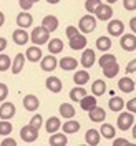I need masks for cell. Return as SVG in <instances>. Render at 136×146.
I'll return each mask as SVG.
<instances>
[{"instance_id":"6da1fadb","label":"cell","mask_w":136,"mask_h":146,"mask_svg":"<svg viewBox=\"0 0 136 146\" xmlns=\"http://www.w3.org/2000/svg\"><path fill=\"white\" fill-rule=\"evenodd\" d=\"M30 38H32V42H33L35 45H43V43H46V42L50 40V32L40 25V27L33 28V32H32Z\"/></svg>"},{"instance_id":"7a4b0ae2","label":"cell","mask_w":136,"mask_h":146,"mask_svg":"<svg viewBox=\"0 0 136 146\" xmlns=\"http://www.w3.org/2000/svg\"><path fill=\"white\" fill-rule=\"evenodd\" d=\"M78 28L82 30L83 33L93 32V30L96 28V18L93 17V15H85V17H82L80 23H78Z\"/></svg>"},{"instance_id":"3957f363","label":"cell","mask_w":136,"mask_h":146,"mask_svg":"<svg viewBox=\"0 0 136 146\" xmlns=\"http://www.w3.org/2000/svg\"><path fill=\"white\" fill-rule=\"evenodd\" d=\"M133 123H135V115L131 111H125V113H121L118 116V128L123 129V131L129 129L133 126Z\"/></svg>"},{"instance_id":"277c9868","label":"cell","mask_w":136,"mask_h":146,"mask_svg":"<svg viewBox=\"0 0 136 146\" xmlns=\"http://www.w3.org/2000/svg\"><path fill=\"white\" fill-rule=\"evenodd\" d=\"M20 136H22V139L25 141V143H33V141H36L38 139V129H35L33 126H23L22 129H20Z\"/></svg>"},{"instance_id":"5b68a950","label":"cell","mask_w":136,"mask_h":146,"mask_svg":"<svg viewBox=\"0 0 136 146\" xmlns=\"http://www.w3.org/2000/svg\"><path fill=\"white\" fill-rule=\"evenodd\" d=\"M119 45H121V48H123L125 52H133V50H136V36L135 35H129V33L121 35Z\"/></svg>"},{"instance_id":"8992f818","label":"cell","mask_w":136,"mask_h":146,"mask_svg":"<svg viewBox=\"0 0 136 146\" xmlns=\"http://www.w3.org/2000/svg\"><path fill=\"white\" fill-rule=\"evenodd\" d=\"M95 15H96L98 20H109L111 15H113V9H111L109 5H103V3H100V5L95 9Z\"/></svg>"},{"instance_id":"52a82bcc","label":"cell","mask_w":136,"mask_h":146,"mask_svg":"<svg viewBox=\"0 0 136 146\" xmlns=\"http://www.w3.org/2000/svg\"><path fill=\"white\" fill-rule=\"evenodd\" d=\"M125 32V23L121 20H113V22H108V33L113 36H119L123 35Z\"/></svg>"},{"instance_id":"ba28073f","label":"cell","mask_w":136,"mask_h":146,"mask_svg":"<svg viewBox=\"0 0 136 146\" xmlns=\"http://www.w3.org/2000/svg\"><path fill=\"white\" fill-rule=\"evenodd\" d=\"M42 62H40V66H42V70L43 72H53L55 68H56V60H55L53 55H48V56H43V58H40Z\"/></svg>"},{"instance_id":"9c48e42d","label":"cell","mask_w":136,"mask_h":146,"mask_svg":"<svg viewBox=\"0 0 136 146\" xmlns=\"http://www.w3.org/2000/svg\"><path fill=\"white\" fill-rule=\"evenodd\" d=\"M13 116H15V106L12 103H2V106H0V118L10 119Z\"/></svg>"},{"instance_id":"30bf717a","label":"cell","mask_w":136,"mask_h":146,"mask_svg":"<svg viewBox=\"0 0 136 146\" xmlns=\"http://www.w3.org/2000/svg\"><path fill=\"white\" fill-rule=\"evenodd\" d=\"M42 27L46 28V30L52 33V32H55V30L58 28V18L55 17V15H46V17L42 20Z\"/></svg>"},{"instance_id":"8fae6325","label":"cell","mask_w":136,"mask_h":146,"mask_svg":"<svg viewBox=\"0 0 136 146\" xmlns=\"http://www.w3.org/2000/svg\"><path fill=\"white\" fill-rule=\"evenodd\" d=\"M88 113H90V119H91V121H95V123L105 121V118H106V113H105V110L100 108L98 105H96L95 108H91Z\"/></svg>"},{"instance_id":"7c38bea8","label":"cell","mask_w":136,"mask_h":146,"mask_svg":"<svg viewBox=\"0 0 136 146\" xmlns=\"http://www.w3.org/2000/svg\"><path fill=\"white\" fill-rule=\"evenodd\" d=\"M38 98H36L35 95H27L25 98H23V106L27 111H36L38 110Z\"/></svg>"},{"instance_id":"4fadbf2b","label":"cell","mask_w":136,"mask_h":146,"mask_svg":"<svg viewBox=\"0 0 136 146\" xmlns=\"http://www.w3.org/2000/svg\"><path fill=\"white\" fill-rule=\"evenodd\" d=\"M25 58H27L28 62H32V63L40 62V58H42V50H40L38 46H30V48H27Z\"/></svg>"},{"instance_id":"5bb4252c","label":"cell","mask_w":136,"mask_h":146,"mask_svg":"<svg viewBox=\"0 0 136 146\" xmlns=\"http://www.w3.org/2000/svg\"><path fill=\"white\" fill-rule=\"evenodd\" d=\"M45 85L52 93H60V91H62V82H60V78H56V76H48Z\"/></svg>"},{"instance_id":"9a60e30c","label":"cell","mask_w":136,"mask_h":146,"mask_svg":"<svg viewBox=\"0 0 136 146\" xmlns=\"http://www.w3.org/2000/svg\"><path fill=\"white\" fill-rule=\"evenodd\" d=\"M118 72H119V65L116 63V60L111 62V63H108L106 66H103V75H105L106 78H115V76L118 75Z\"/></svg>"},{"instance_id":"2e32d148","label":"cell","mask_w":136,"mask_h":146,"mask_svg":"<svg viewBox=\"0 0 136 146\" xmlns=\"http://www.w3.org/2000/svg\"><path fill=\"white\" fill-rule=\"evenodd\" d=\"M85 46H86V36H83L78 33L76 36L70 38V48L72 50H82Z\"/></svg>"},{"instance_id":"e0dca14e","label":"cell","mask_w":136,"mask_h":146,"mask_svg":"<svg viewBox=\"0 0 136 146\" xmlns=\"http://www.w3.org/2000/svg\"><path fill=\"white\" fill-rule=\"evenodd\" d=\"M28 40H30V35H28L23 28H18V30L13 32V42H15L17 45H25Z\"/></svg>"},{"instance_id":"ac0fdd59","label":"cell","mask_w":136,"mask_h":146,"mask_svg":"<svg viewBox=\"0 0 136 146\" xmlns=\"http://www.w3.org/2000/svg\"><path fill=\"white\" fill-rule=\"evenodd\" d=\"M95 52L93 50H85L82 55V65L85 68H91L93 65H95Z\"/></svg>"},{"instance_id":"d6986e66","label":"cell","mask_w":136,"mask_h":146,"mask_svg":"<svg viewBox=\"0 0 136 146\" xmlns=\"http://www.w3.org/2000/svg\"><path fill=\"white\" fill-rule=\"evenodd\" d=\"M85 141H86V145H90V146L100 145V133L96 129H88L86 135H85Z\"/></svg>"},{"instance_id":"ffe728a7","label":"cell","mask_w":136,"mask_h":146,"mask_svg":"<svg viewBox=\"0 0 136 146\" xmlns=\"http://www.w3.org/2000/svg\"><path fill=\"white\" fill-rule=\"evenodd\" d=\"M118 88L123 91V93H131V91L135 90V82H133L131 78L125 76V78H121L118 82Z\"/></svg>"},{"instance_id":"44dd1931","label":"cell","mask_w":136,"mask_h":146,"mask_svg":"<svg viewBox=\"0 0 136 146\" xmlns=\"http://www.w3.org/2000/svg\"><path fill=\"white\" fill-rule=\"evenodd\" d=\"M76 66H78V62H76L75 58H72V56H65V58L60 60V68H62V70L70 72V70H75Z\"/></svg>"},{"instance_id":"7402d4cb","label":"cell","mask_w":136,"mask_h":146,"mask_svg":"<svg viewBox=\"0 0 136 146\" xmlns=\"http://www.w3.org/2000/svg\"><path fill=\"white\" fill-rule=\"evenodd\" d=\"M32 22H33V18H32V15H30V13H27V12H22V13H18V17H17L18 27L28 28L30 25H32Z\"/></svg>"},{"instance_id":"603a6c76","label":"cell","mask_w":136,"mask_h":146,"mask_svg":"<svg viewBox=\"0 0 136 146\" xmlns=\"http://www.w3.org/2000/svg\"><path fill=\"white\" fill-rule=\"evenodd\" d=\"M48 50H50L52 55L60 53V52L63 50V42H62L60 38H52V40H48Z\"/></svg>"},{"instance_id":"cb8c5ba5","label":"cell","mask_w":136,"mask_h":146,"mask_svg":"<svg viewBox=\"0 0 136 146\" xmlns=\"http://www.w3.org/2000/svg\"><path fill=\"white\" fill-rule=\"evenodd\" d=\"M80 105H82L83 111H90L91 108L96 106V98H95V96H86V95H85L82 100H80Z\"/></svg>"},{"instance_id":"d4e9b609","label":"cell","mask_w":136,"mask_h":146,"mask_svg":"<svg viewBox=\"0 0 136 146\" xmlns=\"http://www.w3.org/2000/svg\"><path fill=\"white\" fill-rule=\"evenodd\" d=\"M23 63H25V55L18 53L15 56V60L12 62V72L15 73V75H18V73L22 72V68H23Z\"/></svg>"},{"instance_id":"484cf974","label":"cell","mask_w":136,"mask_h":146,"mask_svg":"<svg viewBox=\"0 0 136 146\" xmlns=\"http://www.w3.org/2000/svg\"><path fill=\"white\" fill-rule=\"evenodd\" d=\"M88 80H90V75L86 73V70H80V72L75 73V76H73V82H75V85H78V86L88 83Z\"/></svg>"},{"instance_id":"4316f807","label":"cell","mask_w":136,"mask_h":146,"mask_svg":"<svg viewBox=\"0 0 136 146\" xmlns=\"http://www.w3.org/2000/svg\"><path fill=\"white\" fill-rule=\"evenodd\" d=\"M50 146H65L68 141H66V136L65 135H60V133H52V138H50Z\"/></svg>"},{"instance_id":"83f0119b","label":"cell","mask_w":136,"mask_h":146,"mask_svg":"<svg viewBox=\"0 0 136 146\" xmlns=\"http://www.w3.org/2000/svg\"><path fill=\"white\" fill-rule=\"evenodd\" d=\"M108 106L111 111H121L125 108V101L121 100L119 96H111V100L108 101Z\"/></svg>"},{"instance_id":"f1b7e54d","label":"cell","mask_w":136,"mask_h":146,"mask_svg":"<svg viewBox=\"0 0 136 146\" xmlns=\"http://www.w3.org/2000/svg\"><path fill=\"white\" fill-rule=\"evenodd\" d=\"M91 90H93V95L95 96H101V95L106 93V83L103 82V80H96V82L93 83Z\"/></svg>"},{"instance_id":"f546056e","label":"cell","mask_w":136,"mask_h":146,"mask_svg":"<svg viewBox=\"0 0 136 146\" xmlns=\"http://www.w3.org/2000/svg\"><path fill=\"white\" fill-rule=\"evenodd\" d=\"M96 48L101 50V52H108L111 48V38L109 36H100L96 40Z\"/></svg>"},{"instance_id":"4dcf8cb0","label":"cell","mask_w":136,"mask_h":146,"mask_svg":"<svg viewBox=\"0 0 136 146\" xmlns=\"http://www.w3.org/2000/svg\"><path fill=\"white\" fill-rule=\"evenodd\" d=\"M48 133H56L60 129V119L56 116H52V118L46 119V128H45Z\"/></svg>"},{"instance_id":"1f68e13d","label":"cell","mask_w":136,"mask_h":146,"mask_svg":"<svg viewBox=\"0 0 136 146\" xmlns=\"http://www.w3.org/2000/svg\"><path fill=\"white\" fill-rule=\"evenodd\" d=\"M60 115H62L63 118H73V116H75V108H73V105L63 103V105L60 106Z\"/></svg>"},{"instance_id":"d6a6232c","label":"cell","mask_w":136,"mask_h":146,"mask_svg":"<svg viewBox=\"0 0 136 146\" xmlns=\"http://www.w3.org/2000/svg\"><path fill=\"white\" fill-rule=\"evenodd\" d=\"M116 135V131H115V128L111 126V125H103L101 126V136L106 138V139H113Z\"/></svg>"},{"instance_id":"836d02e7","label":"cell","mask_w":136,"mask_h":146,"mask_svg":"<svg viewBox=\"0 0 136 146\" xmlns=\"http://www.w3.org/2000/svg\"><path fill=\"white\" fill-rule=\"evenodd\" d=\"M85 95H86V90H85V88H80V86H78V88H73V90L70 91V98H72L73 101H80Z\"/></svg>"},{"instance_id":"e575fe53","label":"cell","mask_w":136,"mask_h":146,"mask_svg":"<svg viewBox=\"0 0 136 146\" xmlns=\"http://www.w3.org/2000/svg\"><path fill=\"white\" fill-rule=\"evenodd\" d=\"M78 129H80V123H78V121H66L63 125L65 133H76Z\"/></svg>"},{"instance_id":"d590c367","label":"cell","mask_w":136,"mask_h":146,"mask_svg":"<svg viewBox=\"0 0 136 146\" xmlns=\"http://www.w3.org/2000/svg\"><path fill=\"white\" fill-rule=\"evenodd\" d=\"M12 129H13V126L9 123V119H2V121H0V135H2V136L10 135Z\"/></svg>"},{"instance_id":"8d00e7d4","label":"cell","mask_w":136,"mask_h":146,"mask_svg":"<svg viewBox=\"0 0 136 146\" xmlns=\"http://www.w3.org/2000/svg\"><path fill=\"white\" fill-rule=\"evenodd\" d=\"M10 65H12V62H10L9 56L3 55V53H0V72H7L10 68Z\"/></svg>"},{"instance_id":"74e56055","label":"cell","mask_w":136,"mask_h":146,"mask_svg":"<svg viewBox=\"0 0 136 146\" xmlns=\"http://www.w3.org/2000/svg\"><path fill=\"white\" fill-rule=\"evenodd\" d=\"M42 123H43L42 115H33L32 119H30V126H33L35 129H40V128H42Z\"/></svg>"},{"instance_id":"f35d334b","label":"cell","mask_w":136,"mask_h":146,"mask_svg":"<svg viewBox=\"0 0 136 146\" xmlns=\"http://www.w3.org/2000/svg\"><path fill=\"white\" fill-rule=\"evenodd\" d=\"M115 60H116V58H115L113 55L106 53V55H103V56L100 58V62H98V63H100V66L103 68V66H106L108 63H111V62H115Z\"/></svg>"},{"instance_id":"ab89813d","label":"cell","mask_w":136,"mask_h":146,"mask_svg":"<svg viewBox=\"0 0 136 146\" xmlns=\"http://www.w3.org/2000/svg\"><path fill=\"white\" fill-rule=\"evenodd\" d=\"M100 3H101L100 0H86L85 9H86V12H95V9H96Z\"/></svg>"},{"instance_id":"60d3db41","label":"cell","mask_w":136,"mask_h":146,"mask_svg":"<svg viewBox=\"0 0 136 146\" xmlns=\"http://www.w3.org/2000/svg\"><path fill=\"white\" fill-rule=\"evenodd\" d=\"M7 95H9V88H7V85L0 83V101L5 100V98H7Z\"/></svg>"},{"instance_id":"b9f144b4","label":"cell","mask_w":136,"mask_h":146,"mask_svg":"<svg viewBox=\"0 0 136 146\" xmlns=\"http://www.w3.org/2000/svg\"><path fill=\"white\" fill-rule=\"evenodd\" d=\"M123 5L126 10H136V0H123Z\"/></svg>"},{"instance_id":"7bdbcfd3","label":"cell","mask_w":136,"mask_h":146,"mask_svg":"<svg viewBox=\"0 0 136 146\" xmlns=\"http://www.w3.org/2000/svg\"><path fill=\"white\" fill-rule=\"evenodd\" d=\"M78 33H80V32H78L76 27H66V36H68V38H73V36H76Z\"/></svg>"},{"instance_id":"ee69618b","label":"cell","mask_w":136,"mask_h":146,"mask_svg":"<svg viewBox=\"0 0 136 146\" xmlns=\"http://www.w3.org/2000/svg\"><path fill=\"white\" fill-rule=\"evenodd\" d=\"M18 3H20V9H23V10L32 9V5H33L32 0H18Z\"/></svg>"},{"instance_id":"f6af8a7d","label":"cell","mask_w":136,"mask_h":146,"mask_svg":"<svg viewBox=\"0 0 136 146\" xmlns=\"http://www.w3.org/2000/svg\"><path fill=\"white\" fill-rule=\"evenodd\" d=\"M126 110L128 111H131V113H136V98H133V100H129L126 103Z\"/></svg>"},{"instance_id":"bcb514c9","label":"cell","mask_w":136,"mask_h":146,"mask_svg":"<svg viewBox=\"0 0 136 146\" xmlns=\"http://www.w3.org/2000/svg\"><path fill=\"white\" fill-rule=\"evenodd\" d=\"M136 72V58L135 60H131L129 63H128L126 66V75H129V73H135Z\"/></svg>"},{"instance_id":"7dc6e473","label":"cell","mask_w":136,"mask_h":146,"mask_svg":"<svg viewBox=\"0 0 136 146\" xmlns=\"http://www.w3.org/2000/svg\"><path fill=\"white\" fill-rule=\"evenodd\" d=\"M113 146H129V141L125 138H118L116 141H113Z\"/></svg>"},{"instance_id":"c3c4849f","label":"cell","mask_w":136,"mask_h":146,"mask_svg":"<svg viewBox=\"0 0 136 146\" xmlns=\"http://www.w3.org/2000/svg\"><path fill=\"white\" fill-rule=\"evenodd\" d=\"M2 146H17V141L12 139V138H5V139L2 141Z\"/></svg>"},{"instance_id":"681fc988","label":"cell","mask_w":136,"mask_h":146,"mask_svg":"<svg viewBox=\"0 0 136 146\" xmlns=\"http://www.w3.org/2000/svg\"><path fill=\"white\" fill-rule=\"evenodd\" d=\"M129 28L133 30V33H136V17H133L129 20Z\"/></svg>"},{"instance_id":"f907efd6","label":"cell","mask_w":136,"mask_h":146,"mask_svg":"<svg viewBox=\"0 0 136 146\" xmlns=\"http://www.w3.org/2000/svg\"><path fill=\"white\" fill-rule=\"evenodd\" d=\"M5 48H7V40H5V38H0V53H2Z\"/></svg>"},{"instance_id":"816d5d0a","label":"cell","mask_w":136,"mask_h":146,"mask_svg":"<svg viewBox=\"0 0 136 146\" xmlns=\"http://www.w3.org/2000/svg\"><path fill=\"white\" fill-rule=\"evenodd\" d=\"M3 22H5V17H3V13H2V12H0V27H2V25H3Z\"/></svg>"},{"instance_id":"f5cc1de1","label":"cell","mask_w":136,"mask_h":146,"mask_svg":"<svg viewBox=\"0 0 136 146\" xmlns=\"http://www.w3.org/2000/svg\"><path fill=\"white\" fill-rule=\"evenodd\" d=\"M46 2H48V3H52V5H55V3H58L60 0H46Z\"/></svg>"},{"instance_id":"db71d44e","label":"cell","mask_w":136,"mask_h":146,"mask_svg":"<svg viewBox=\"0 0 136 146\" xmlns=\"http://www.w3.org/2000/svg\"><path fill=\"white\" fill-rule=\"evenodd\" d=\"M133 138H135V139H136V125H135V126H133Z\"/></svg>"},{"instance_id":"11a10c76","label":"cell","mask_w":136,"mask_h":146,"mask_svg":"<svg viewBox=\"0 0 136 146\" xmlns=\"http://www.w3.org/2000/svg\"><path fill=\"white\" fill-rule=\"evenodd\" d=\"M115 2H118V0H108V3H115Z\"/></svg>"},{"instance_id":"9f6ffc18","label":"cell","mask_w":136,"mask_h":146,"mask_svg":"<svg viewBox=\"0 0 136 146\" xmlns=\"http://www.w3.org/2000/svg\"><path fill=\"white\" fill-rule=\"evenodd\" d=\"M32 2H33V3H36V2H38V0H32Z\"/></svg>"},{"instance_id":"6f0895ef","label":"cell","mask_w":136,"mask_h":146,"mask_svg":"<svg viewBox=\"0 0 136 146\" xmlns=\"http://www.w3.org/2000/svg\"><path fill=\"white\" fill-rule=\"evenodd\" d=\"M135 90H136V88H135Z\"/></svg>"}]
</instances>
